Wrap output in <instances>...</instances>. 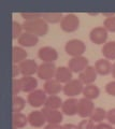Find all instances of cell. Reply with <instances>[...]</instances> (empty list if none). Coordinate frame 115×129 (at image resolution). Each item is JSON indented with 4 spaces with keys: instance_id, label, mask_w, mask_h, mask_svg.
I'll list each match as a JSON object with an SVG mask.
<instances>
[{
    "instance_id": "1",
    "label": "cell",
    "mask_w": 115,
    "mask_h": 129,
    "mask_svg": "<svg viewBox=\"0 0 115 129\" xmlns=\"http://www.w3.org/2000/svg\"><path fill=\"white\" fill-rule=\"evenodd\" d=\"M24 31L32 34L37 37H44L49 32V24L42 17L33 21H25L23 23Z\"/></svg>"
},
{
    "instance_id": "2",
    "label": "cell",
    "mask_w": 115,
    "mask_h": 129,
    "mask_svg": "<svg viewBox=\"0 0 115 129\" xmlns=\"http://www.w3.org/2000/svg\"><path fill=\"white\" fill-rule=\"evenodd\" d=\"M65 51L71 57H78L83 56L86 51L85 43L80 39H71L65 45Z\"/></svg>"
},
{
    "instance_id": "3",
    "label": "cell",
    "mask_w": 115,
    "mask_h": 129,
    "mask_svg": "<svg viewBox=\"0 0 115 129\" xmlns=\"http://www.w3.org/2000/svg\"><path fill=\"white\" fill-rule=\"evenodd\" d=\"M80 27V18L76 14L69 13L62 17L60 22V28L65 32H74Z\"/></svg>"
},
{
    "instance_id": "4",
    "label": "cell",
    "mask_w": 115,
    "mask_h": 129,
    "mask_svg": "<svg viewBox=\"0 0 115 129\" xmlns=\"http://www.w3.org/2000/svg\"><path fill=\"white\" fill-rule=\"evenodd\" d=\"M84 89V84L79 79H72L67 84L63 85V94L68 96L69 98H74L75 96L81 95Z\"/></svg>"
},
{
    "instance_id": "5",
    "label": "cell",
    "mask_w": 115,
    "mask_h": 129,
    "mask_svg": "<svg viewBox=\"0 0 115 129\" xmlns=\"http://www.w3.org/2000/svg\"><path fill=\"white\" fill-rule=\"evenodd\" d=\"M47 94L44 91V89H35L32 92H30L27 96V102L29 103L30 107L34 109L41 108L45 104V101L47 99Z\"/></svg>"
},
{
    "instance_id": "6",
    "label": "cell",
    "mask_w": 115,
    "mask_h": 129,
    "mask_svg": "<svg viewBox=\"0 0 115 129\" xmlns=\"http://www.w3.org/2000/svg\"><path fill=\"white\" fill-rule=\"evenodd\" d=\"M56 66L54 62H42L39 64L37 75L39 79L44 80L45 82L49 80H52L55 78V73H56Z\"/></svg>"
},
{
    "instance_id": "7",
    "label": "cell",
    "mask_w": 115,
    "mask_h": 129,
    "mask_svg": "<svg viewBox=\"0 0 115 129\" xmlns=\"http://www.w3.org/2000/svg\"><path fill=\"white\" fill-rule=\"evenodd\" d=\"M89 39L93 43L97 44V45H101V44L104 45L106 43V40H108V31L104 27H95L89 32Z\"/></svg>"
},
{
    "instance_id": "8",
    "label": "cell",
    "mask_w": 115,
    "mask_h": 129,
    "mask_svg": "<svg viewBox=\"0 0 115 129\" xmlns=\"http://www.w3.org/2000/svg\"><path fill=\"white\" fill-rule=\"evenodd\" d=\"M95 109L94 102L89 99L86 98H81L79 99V104H78V115L82 118H89L92 113Z\"/></svg>"
},
{
    "instance_id": "9",
    "label": "cell",
    "mask_w": 115,
    "mask_h": 129,
    "mask_svg": "<svg viewBox=\"0 0 115 129\" xmlns=\"http://www.w3.org/2000/svg\"><path fill=\"white\" fill-rule=\"evenodd\" d=\"M88 59L84 56H78V57H71V59L68 62V67L69 69L73 72V73H79L86 69L88 67Z\"/></svg>"
},
{
    "instance_id": "10",
    "label": "cell",
    "mask_w": 115,
    "mask_h": 129,
    "mask_svg": "<svg viewBox=\"0 0 115 129\" xmlns=\"http://www.w3.org/2000/svg\"><path fill=\"white\" fill-rule=\"evenodd\" d=\"M38 57L43 62H54L58 58V53L52 46H42L38 51Z\"/></svg>"
},
{
    "instance_id": "11",
    "label": "cell",
    "mask_w": 115,
    "mask_h": 129,
    "mask_svg": "<svg viewBox=\"0 0 115 129\" xmlns=\"http://www.w3.org/2000/svg\"><path fill=\"white\" fill-rule=\"evenodd\" d=\"M18 68L23 76H33L38 72L39 66L33 59H26L18 64Z\"/></svg>"
},
{
    "instance_id": "12",
    "label": "cell",
    "mask_w": 115,
    "mask_h": 129,
    "mask_svg": "<svg viewBox=\"0 0 115 129\" xmlns=\"http://www.w3.org/2000/svg\"><path fill=\"white\" fill-rule=\"evenodd\" d=\"M97 75L98 73L95 70V67L93 66H88L84 69L80 74H79V80L84 84V85H90V84H94L97 80Z\"/></svg>"
},
{
    "instance_id": "13",
    "label": "cell",
    "mask_w": 115,
    "mask_h": 129,
    "mask_svg": "<svg viewBox=\"0 0 115 129\" xmlns=\"http://www.w3.org/2000/svg\"><path fill=\"white\" fill-rule=\"evenodd\" d=\"M46 123V118L42 111L34 110L28 114V124L33 128L43 127Z\"/></svg>"
},
{
    "instance_id": "14",
    "label": "cell",
    "mask_w": 115,
    "mask_h": 129,
    "mask_svg": "<svg viewBox=\"0 0 115 129\" xmlns=\"http://www.w3.org/2000/svg\"><path fill=\"white\" fill-rule=\"evenodd\" d=\"M43 114L46 118L47 124H60L62 120V114L63 113L59 110H52V109L43 108Z\"/></svg>"
},
{
    "instance_id": "15",
    "label": "cell",
    "mask_w": 115,
    "mask_h": 129,
    "mask_svg": "<svg viewBox=\"0 0 115 129\" xmlns=\"http://www.w3.org/2000/svg\"><path fill=\"white\" fill-rule=\"evenodd\" d=\"M78 104L79 100L75 98H68L67 100L62 102L61 107V112L65 115L68 116H73L75 114H78Z\"/></svg>"
},
{
    "instance_id": "16",
    "label": "cell",
    "mask_w": 115,
    "mask_h": 129,
    "mask_svg": "<svg viewBox=\"0 0 115 129\" xmlns=\"http://www.w3.org/2000/svg\"><path fill=\"white\" fill-rule=\"evenodd\" d=\"M73 72L69 69V67H58L56 69V73H55V80L58 81L60 84H67L72 80Z\"/></svg>"
},
{
    "instance_id": "17",
    "label": "cell",
    "mask_w": 115,
    "mask_h": 129,
    "mask_svg": "<svg viewBox=\"0 0 115 129\" xmlns=\"http://www.w3.org/2000/svg\"><path fill=\"white\" fill-rule=\"evenodd\" d=\"M17 42L19 43V45L23 47H32L38 44L39 37H37V36H34L32 34H29V32L24 31L23 35L18 38Z\"/></svg>"
},
{
    "instance_id": "18",
    "label": "cell",
    "mask_w": 115,
    "mask_h": 129,
    "mask_svg": "<svg viewBox=\"0 0 115 129\" xmlns=\"http://www.w3.org/2000/svg\"><path fill=\"white\" fill-rule=\"evenodd\" d=\"M43 89H44V91L47 95L54 96V95H58L60 91H62L63 86L58 82V81H56L55 79H52V80L46 81L44 83Z\"/></svg>"
},
{
    "instance_id": "19",
    "label": "cell",
    "mask_w": 115,
    "mask_h": 129,
    "mask_svg": "<svg viewBox=\"0 0 115 129\" xmlns=\"http://www.w3.org/2000/svg\"><path fill=\"white\" fill-rule=\"evenodd\" d=\"M21 85H22V91L24 92H32L37 89L38 86V80L34 76H22L21 79Z\"/></svg>"
},
{
    "instance_id": "20",
    "label": "cell",
    "mask_w": 115,
    "mask_h": 129,
    "mask_svg": "<svg viewBox=\"0 0 115 129\" xmlns=\"http://www.w3.org/2000/svg\"><path fill=\"white\" fill-rule=\"evenodd\" d=\"M95 70L98 74L100 75H108L112 72V63L110 62V60L105 59V58H101L98 59L95 62Z\"/></svg>"
},
{
    "instance_id": "21",
    "label": "cell",
    "mask_w": 115,
    "mask_h": 129,
    "mask_svg": "<svg viewBox=\"0 0 115 129\" xmlns=\"http://www.w3.org/2000/svg\"><path fill=\"white\" fill-rule=\"evenodd\" d=\"M27 59V52L23 46H14L12 48V60L14 64H19Z\"/></svg>"
},
{
    "instance_id": "22",
    "label": "cell",
    "mask_w": 115,
    "mask_h": 129,
    "mask_svg": "<svg viewBox=\"0 0 115 129\" xmlns=\"http://www.w3.org/2000/svg\"><path fill=\"white\" fill-rule=\"evenodd\" d=\"M82 95L84 98L86 99H89V100H95L97 99L99 95H100V89L99 87L96 86L95 84H90V85H85L84 86V89H83Z\"/></svg>"
},
{
    "instance_id": "23",
    "label": "cell",
    "mask_w": 115,
    "mask_h": 129,
    "mask_svg": "<svg viewBox=\"0 0 115 129\" xmlns=\"http://www.w3.org/2000/svg\"><path fill=\"white\" fill-rule=\"evenodd\" d=\"M103 57L108 60H115V41L106 42L101 48Z\"/></svg>"
},
{
    "instance_id": "24",
    "label": "cell",
    "mask_w": 115,
    "mask_h": 129,
    "mask_svg": "<svg viewBox=\"0 0 115 129\" xmlns=\"http://www.w3.org/2000/svg\"><path fill=\"white\" fill-rule=\"evenodd\" d=\"M61 107H62V100L57 95L49 96L44 104V108L52 109V110H59V109H61Z\"/></svg>"
},
{
    "instance_id": "25",
    "label": "cell",
    "mask_w": 115,
    "mask_h": 129,
    "mask_svg": "<svg viewBox=\"0 0 115 129\" xmlns=\"http://www.w3.org/2000/svg\"><path fill=\"white\" fill-rule=\"evenodd\" d=\"M27 124H28V116L23 114L22 112L14 113L13 114V128L14 129L24 128Z\"/></svg>"
},
{
    "instance_id": "26",
    "label": "cell",
    "mask_w": 115,
    "mask_h": 129,
    "mask_svg": "<svg viewBox=\"0 0 115 129\" xmlns=\"http://www.w3.org/2000/svg\"><path fill=\"white\" fill-rule=\"evenodd\" d=\"M106 113L108 111H105L103 108H95L92 115L89 116V119L97 124L103 123V120L106 118Z\"/></svg>"
},
{
    "instance_id": "27",
    "label": "cell",
    "mask_w": 115,
    "mask_h": 129,
    "mask_svg": "<svg viewBox=\"0 0 115 129\" xmlns=\"http://www.w3.org/2000/svg\"><path fill=\"white\" fill-rule=\"evenodd\" d=\"M62 14L59 12H47V13H42V18L47 24H57L62 21Z\"/></svg>"
},
{
    "instance_id": "28",
    "label": "cell",
    "mask_w": 115,
    "mask_h": 129,
    "mask_svg": "<svg viewBox=\"0 0 115 129\" xmlns=\"http://www.w3.org/2000/svg\"><path fill=\"white\" fill-rule=\"evenodd\" d=\"M26 107V101L25 99L21 96H14L13 97V112L14 113H19L22 112Z\"/></svg>"
},
{
    "instance_id": "29",
    "label": "cell",
    "mask_w": 115,
    "mask_h": 129,
    "mask_svg": "<svg viewBox=\"0 0 115 129\" xmlns=\"http://www.w3.org/2000/svg\"><path fill=\"white\" fill-rule=\"evenodd\" d=\"M23 24H19L18 22H12V38L17 39L23 35Z\"/></svg>"
},
{
    "instance_id": "30",
    "label": "cell",
    "mask_w": 115,
    "mask_h": 129,
    "mask_svg": "<svg viewBox=\"0 0 115 129\" xmlns=\"http://www.w3.org/2000/svg\"><path fill=\"white\" fill-rule=\"evenodd\" d=\"M103 27L106 29V31L115 32V15L111 17H106L103 22Z\"/></svg>"
},
{
    "instance_id": "31",
    "label": "cell",
    "mask_w": 115,
    "mask_h": 129,
    "mask_svg": "<svg viewBox=\"0 0 115 129\" xmlns=\"http://www.w3.org/2000/svg\"><path fill=\"white\" fill-rule=\"evenodd\" d=\"M21 16L25 19V21H33L37 18H41L42 17V13H37V12H23L21 13Z\"/></svg>"
},
{
    "instance_id": "32",
    "label": "cell",
    "mask_w": 115,
    "mask_h": 129,
    "mask_svg": "<svg viewBox=\"0 0 115 129\" xmlns=\"http://www.w3.org/2000/svg\"><path fill=\"white\" fill-rule=\"evenodd\" d=\"M78 129H95V123L93 120H90L89 118L88 119L85 118L79 123Z\"/></svg>"
},
{
    "instance_id": "33",
    "label": "cell",
    "mask_w": 115,
    "mask_h": 129,
    "mask_svg": "<svg viewBox=\"0 0 115 129\" xmlns=\"http://www.w3.org/2000/svg\"><path fill=\"white\" fill-rule=\"evenodd\" d=\"M22 91V85H21V80L19 79H13L12 82V92L14 96H17Z\"/></svg>"
},
{
    "instance_id": "34",
    "label": "cell",
    "mask_w": 115,
    "mask_h": 129,
    "mask_svg": "<svg viewBox=\"0 0 115 129\" xmlns=\"http://www.w3.org/2000/svg\"><path fill=\"white\" fill-rule=\"evenodd\" d=\"M105 91H106V94L108 95L112 96V97H115V80L111 81V82H109V83H106Z\"/></svg>"
},
{
    "instance_id": "35",
    "label": "cell",
    "mask_w": 115,
    "mask_h": 129,
    "mask_svg": "<svg viewBox=\"0 0 115 129\" xmlns=\"http://www.w3.org/2000/svg\"><path fill=\"white\" fill-rule=\"evenodd\" d=\"M106 119L109 120V124L115 125V108L108 111V113H106Z\"/></svg>"
},
{
    "instance_id": "36",
    "label": "cell",
    "mask_w": 115,
    "mask_h": 129,
    "mask_svg": "<svg viewBox=\"0 0 115 129\" xmlns=\"http://www.w3.org/2000/svg\"><path fill=\"white\" fill-rule=\"evenodd\" d=\"M95 129H114L111 124H106V123H99L95 126Z\"/></svg>"
},
{
    "instance_id": "37",
    "label": "cell",
    "mask_w": 115,
    "mask_h": 129,
    "mask_svg": "<svg viewBox=\"0 0 115 129\" xmlns=\"http://www.w3.org/2000/svg\"><path fill=\"white\" fill-rule=\"evenodd\" d=\"M44 129H63V125H60V124H47Z\"/></svg>"
},
{
    "instance_id": "38",
    "label": "cell",
    "mask_w": 115,
    "mask_h": 129,
    "mask_svg": "<svg viewBox=\"0 0 115 129\" xmlns=\"http://www.w3.org/2000/svg\"><path fill=\"white\" fill-rule=\"evenodd\" d=\"M18 74H21V71H19L18 64H14V66H13V78L16 79V76Z\"/></svg>"
},
{
    "instance_id": "39",
    "label": "cell",
    "mask_w": 115,
    "mask_h": 129,
    "mask_svg": "<svg viewBox=\"0 0 115 129\" xmlns=\"http://www.w3.org/2000/svg\"><path fill=\"white\" fill-rule=\"evenodd\" d=\"M63 129H78V126L73 124H65L63 125Z\"/></svg>"
},
{
    "instance_id": "40",
    "label": "cell",
    "mask_w": 115,
    "mask_h": 129,
    "mask_svg": "<svg viewBox=\"0 0 115 129\" xmlns=\"http://www.w3.org/2000/svg\"><path fill=\"white\" fill-rule=\"evenodd\" d=\"M111 73H112V76L115 79V62L112 64V72H111Z\"/></svg>"
},
{
    "instance_id": "41",
    "label": "cell",
    "mask_w": 115,
    "mask_h": 129,
    "mask_svg": "<svg viewBox=\"0 0 115 129\" xmlns=\"http://www.w3.org/2000/svg\"><path fill=\"white\" fill-rule=\"evenodd\" d=\"M114 129H115V128H114Z\"/></svg>"
}]
</instances>
